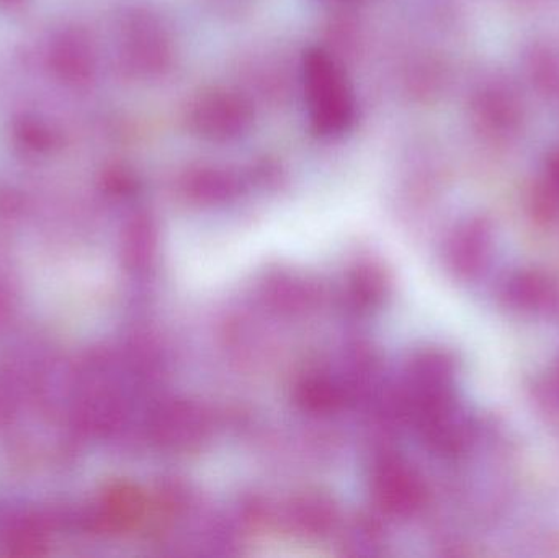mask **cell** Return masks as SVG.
I'll return each mask as SVG.
<instances>
[{
  "label": "cell",
  "instance_id": "6da1fadb",
  "mask_svg": "<svg viewBox=\"0 0 559 558\" xmlns=\"http://www.w3.org/2000/svg\"><path fill=\"white\" fill-rule=\"evenodd\" d=\"M301 88L309 130L324 140L344 136L357 121V97L338 59L322 46L301 58Z\"/></svg>",
  "mask_w": 559,
  "mask_h": 558
},
{
  "label": "cell",
  "instance_id": "7a4b0ae2",
  "mask_svg": "<svg viewBox=\"0 0 559 558\" xmlns=\"http://www.w3.org/2000/svg\"><path fill=\"white\" fill-rule=\"evenodd\" d=\"M255 111L248 97L225 87L205 88L189 102L186 124L190 134L206 143L241 140L254 127Z\"/></svg>",
  "mask_w": 559,
  "mask_h": 558
},
{
  "label": "cell",
  "instance_id": "3957f363",
  "mask_svg": "<svg viewBox=\"0 0 559 558\" xmlns=\"http://www.w3.org/2000/svg\"><path fill=\"white\" fill-rule=\"evenodd\" d=\"M123 64L141 78H159L174 62V43L159 16L143 9L124 13L118 28Z\"/></svg>",
  "mask_w": 559,
  "mask_h": 558
},
{
  "label": "cell",
  "instance_id": "277c9868",
  "mask_svg": "<svg viewBox=\"0 0 559 558\" xmlns=\"http://www.w3.org/2000/svg\"><path fill=\"white\" fill-rule=\"evenodd\" d=\"M495 245V226L488 218L473 216L460 223L449 245L453 271L466 281L478 278L491 264Z\"/></svg>",
  "mask_w": 559,
  "mask_h": 558
},
{
  "label": "cell",
  "instance_id": "5b68a950",
  "mask_svg": "<svg viewBox=\"0 0 559 558\" xmlns=\"http://www.w3.org/2000/svg\"><path fill=\"white\" fill-rule=\"evenodd\" d=\"M499 297L509 310L524 314L559 313V285L537 269L512 272L502 282Z\"/></svg>",
  "mask_w": 559,
  "mask_h": 558
},
{
  "label": "cell",
  "instance_id": "8992f818",
  "mask_svg": "<svg viewBox=\"0 0 559 558\" xmlns=\"http://www.w3.org/2000/svg\"><path fill=\"white\" fill-rule=\"evenodd\" d=\"M49 66L66 84H88L97 71V51L91 36L81 28H66L49 45Z\"/></svg>",
  "mask_w": 559,
  "mask_h": 558
},
{
  "label": "cell",
  "instance_id": "52a82bcc",
  "mask_svg": "<svg viewBox=\"0 0 559 558\" xmlns=\"http://www.w3.org/2000/svg\"><path fill=\"white\" fill-rule=\"evenodd\" d=\"M473 118L486 134L509 136L521 124V102L515 92L502 82L486 84L473 98Z\"/></svg>",
  "mask_w": 559,
  "mask_h": 558
},
{
  "label": "cell",
  "instance_id": "ba28073f",
  "mask_svg": "<svg viewBox=\"0 0 559 558\" xmlns=\"http://www.w3.org/2000/svg\"><path fill=\"white\" fill-rule=\"evenodd\" d=\"M241 180L233 170L218 166H197L183 176V189L200 202H222L239 192Z\"/></svg>",
  "mask_w": 559,
  "mask_h": 558
},
{
  "label": "cell",
  "instance_id": "9c48e42d",
  "mask_svg": "<svg viewBox=\"0 0 559 558\" xmlns=\"http://www.w3.org/2000/svg\"><path fill=\"white\" fill-rule=\"evenodd\" d=\"M531 212L542 223L559 218V150L548 154L544 170L532 189Z\"/></svg>",
  "mask_w": 559,
  "mask_h": 558
},
{
  "label": "cell",
  "instance_id": "30bf717a",
  "mask_svg": "<svg viewBox=\"0 0 559 558\" xmlns=\"http://www.w3.org/2000/svg\"><path fill=\"white\" fill-rule=\"evenodd\" d=\"M12 133L15 143L28 153H51L61 143L59 131L36 115H23L13 121Z\"/></svg>",
  "mask_w": 559,
  "mask_h": 558
},
{
  "label": "cell",
  "instance_id": "8fae6325",
  "mask_svg": "<svg viewBox=\"0 0 559 558\" xmlns=\"http://www.w3.org/2000/svg\"><path fill=\"white\" fill-rule=\"evenodd\" d=\"M554 385H555V390H557V393L559 395V363L557 364V367H555Z\"/></svg>",
  "mask_w": 559,
  "mask_h": 558
},
{
  "label": "cell",
  "instance_id": "7c38bea8",
  "mask_svg": "<svg viewBox=\"0 0 559 558\" xmlns=\"http://www.w3.org/2000/svg\"><path fill=\"white\" fill-rule=\"evenodd\" d=\"M23 0H0V5H5V7H13V5H19V3H22Z\"/></svg>",
  "mask_w": 559,
  "mask_h": 558
}]
</instances>
